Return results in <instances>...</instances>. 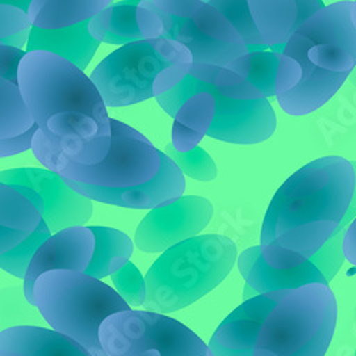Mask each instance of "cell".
I'll list each match as a JSON object with an SVG mask.
<instances>
[{
	"label": "cell",
	"mask_w": 356,
	"mask_h": 356,
	"mask_svg": "<svg viewBox=\"0 0 356 356\" xmlns=\"http://www.w3.org/2000/svg\"><path fill=\"white\" fill-rule=\"evenodd\" d=\"M27 12L12 5H0V44L23 49L32 32Z\"/></svg>",
	"instance_id": "27"
},
{
	"label": "cell",
	"mask_w": 356,
	"mask_h": 356,
	"mask_svg": "<svg viewBox=\"0 0 356 356\" xmlns=\"http://www.w3.org/2000/svg\"><path fill=\"white\" fill-rule=\"evenodd\" d=\"M141 0L114 2L90 20L88 31L100 43L126 46L144 40L137 22V9Z\"/></svg>",
	"instance_id": "23"
},
{
	"label": "cell",
	"mask_w": 356,
	"mask_h": 356,
	"mask_svg": "<svg viewBox=\"0 0 356 356\" xmlns=\"http://www.w3.org/2000/svg\"><path fill=\"white\" fill-rule=\"evenodd\" d=\"M23 99L47 141L81 165L102 163L111 148V118L97 86L66 58L29 51L19 67Z\"/></svg>",
	"instance_id": "2"
},
{
	"label": "cell",
	"mask_w": 356,
	"mask_h": 356,
	"mask_svg": "<svg viewBox=\"0 0 356 356\" xmlns=\"http://www.w3.org/2000/svg\"><path fill=\"white\" fill-rule=\"evenodd\" d=\"M95 250L96 236L90 227L77 225L53 234L29 264L23 285L26 301L35 305V282L49 271L69 270L86 273L93 261Z\"/></svg>",
	"instance_id": "16"
},
{
	"label": "cell",
	"mask_w": 356,
	"mask_h": 356,
	"mask_svg": "<svg viewBox=\"0 0 356 356\" xmlns=\"http://www.w3.org/2000/svg\"><path fill=\"white\" fill-rule=\"evenodd\" d=\"M32 150L35 157L63 180L107 190H126L153 181L161 170V152L136 129L111 118V148L96 165H81L50 145L40 129Z\"/></svg>",
	"instance_id": "9"
},
{
	"label": "cell",
	"mask_w": 356,
	"mask_h": 356,
	"mask_svg": "<svg viewBox=\"0 0 356 356\" xmlns=\"http://www.w3.org/2000/svg\"><path fill=\"white\" fill-rule=\"evenodd\" d=\"M193 54L168 39H144L117 49L93 70L90 79L106 106L126 107L159 97L191 72Z\"/></svg>",
	"instance_id": "6"
},
{
	"label": "cell",
	"mask_w": 356,
	"mask_h": 356,
	"mask_svg": "<svg viewBox=\"0 0 356 356\" xmlns=\"http://www.w3.org/2000/svg\"><path fill=\"white\" fill-rule=\"evenodd\" d=\"M164 153L186 175L194 178L197 181H213L218 174L217 165L211 156L198 145L193 148L191 152L181 153L172 144H168L165 145Z\"/></svg>",
	"instance_id": "26"
},
{
	"label": "cell",
	"mask_w": 356,
	"mask_h": 356,
	"mask_svg": "<svg viewBox=\"0 0 356 356\" xmlns=\"http://www.w3.org/2000/svg\"><path fill=\"white\" fill-rule=\"evenodd\" d=\"M0 183L33 190L42 200L43 216L51 232L86 224L92 218V200L73 190L63 178L43 168H12L0 172Z\"/></svg>",
	"instance_id": "14"
},
{
	"label": "cell",
	"mask_w": 356,
	"mask_h": 356,
	"mask_svg": "<svg viewBox=\"0 0 356 356\" xmlns=\"http://www.w3.org/2000/svg\"><path fill=\"white\" fill-rule=\"evenodd\" d=\"M27 51L0 44V156L10 157L32 148L39 126L19 84V67Z\"/></svg>",
	"instance_id": "15"
},
{
	"label": "cell",
	"mask_w": 356,
	"mask_h": 356,
	"mask_svg": "<svg viewBox=\"0 0 356 356\" xmlns=\"http://www.w3.org/2000/svg\"><path fill=\"white\" fill-rule=\"evenodd\" d=\"M51 235L40 197L26 187L0 183V268L24 280L33 255Z\"/></svg>",
	"instance_id": "11"
},
{
	"label": "cell",
	"mask_w": 356,
	"mask_h": 356,
	"mask_svg": "<svg viewBox=\"0 0 356 356\" xmlns=\"http://www.w3.org/2000/svg\"><path fill=\"white\" fill-rule=\"evenodd\" d=\"M73 190L103 204L133 210H156L174 204L183 197L186 190L184 172L161 152V170L153 181L126 190H107L65 180Z\"/></svg>",
	"instance_id": "17"
},
{
	"label": "cell",
	"mask_w": 356,
	"mask_h": 356,
	"mask_svg": "<svg viewBox=\"0 0 356 356\" xmlns=\"http://www.w3.org/2000/svg\"><path fill=\"white\" fill-rule=\"evenodd\" d=\"M356 218V161L339 156L308 163L275 193L259 248L274 270H291L345 235Z\"/></svg>",
	"instance_id": "1"
},
{
	"label": "cell",
	"mask_w": 356,
	"mask_h": 356,
	"mask_svg": "<svg viewBox=\"0 0 356 356\" xmlns=\"http://www.w3.org/2000/svg\"><path fill=\"white\" fill-rule=\"evenodd\" d=\"M90 228L96 236V250L86 274L97 280L113 277L130 261L134 245L129 236L118 229L108 227Z\"/></svg>",
	"instance_id": "25"
},
{
	"label": "cell",
	"mask_w": 356,
	"mask_h": 356,
	"mask_svg": "<svg viewBox=\"0 0 356 356\" xmlns=\"http://www.w3.org/2000/svg\"><path fill=\"white\" fill-rule=\"evenodd\" d=\"M115 291L123 296V300L130 307H141L147 298V284L145 277L140 274L137 266L133 262H127L120 271L113 277Z\"/></svg>",
	"instance_id": "28"
},
{
	"label": "cell",
	"mask_w": 356,
	"mask_h": 356,
	"mask_svg": "<svg viewBox=\"0 0 356 356\" xmlns=\"http://www.w3.org/2000/svg\"><path fill=\"white\" fill-rule=\"evenodd\" d=\"M353 2L325 6L298 27L280 54L277 102L289 115L328 103L356 67Z\"/></svg>",
	"instance_id": "3"
},
{
	"label": "cell",
	"mask_w": 356,
	"mask_h": 356,
	"mask_svg": "<svg viewBox=\"0 0 356 356\" xmlns=\"http://www.w3.org/2000/svg\"><path fill=\"white\" fill-rule=\"evenodd\" d=\"M352 22L356 27V2H353V8H352Z\"/></svg>",
	"instance_id": "31"
},
{
	"label": "cell",
	"mask_w": 356,
	"mask_h": 356,
	"mask_svg": "<svg viewBox=\"0 0 356 356\" xmlns=\"http://www.w3.org/2000/svg\"><path fill=\"white\" fill-rule=\"evenodd\" d=\"M350 81L353 83V86H356V67H355V70H353V73L350 74Z\"/></svg>",
	"instance_id": "32"
},
{
	"label": "cell",
	"mask_w": 356,
	"mask_h": 356,
	"mask_svg": "<svg viewBox=\"0 0 356 356\" xmlns=\"http://www.w3.org/2000/svg\"><path fill=\"white\" fill-rule=\"evenodd\" d=\"M343 254L352 265L356 266V218L349 224L343 236Z\"/></svg>",
	"instance_id": "29"
},
{
	"label": "cell",
	"mask_w": 356,
	"mask_h": 356,
	"mask_svg": "<svg viewBox=\"0 0 356 356\" xmlns=\"http://www.w3.org/2000/svg\"><path fill=\"white\" fill-rule=\"evenodd\" d=\"M0 356H93L74 339L42 326H12L0 334Z\"/></svg>",
	"instance_id": "20"
},
{
	"label": "cell",
	"mask_w": 356,
	"mask_h": 356,
	"mask_svg": "<svg viewBox=\"0 0 356 356\" xmlns=\"http://www.w3.org/2000/svg\"><path fill=\"white\" fill-rule=\"evenodd\" d=\"M355 356H356V350H355Z\"/></svg>",
	"instance_id": "34"
},
{
	"label": "cell",
	"mask_w": 356,
	"mask_h": 356,
	"mask_svg": "<svg viewBox=\"0 0 356 356\" xmlns=\"http://www.w3.org/2000/svg\"><path fill=\"white\" fill-rule=\"evenodd\" d=\"M137 22L145 39H168L193 54L190 74L228 87L244 81L251 70L247 43L234 24L204 0H141Z\"/></svg>",
	"instance_id": "4"
},
{
	"label": "cell",
	"mask_w": 356,
	"mask_h": 356,
	"mask_svg": "<svg viewBox=\"0 0 356 356\" xmlns=\"http://www.w3.org/2000/svg\"><path fill=\"white\" fill-rule=\"evenodd\" d=\"M337 322L338 304L330 285L288 289L266 316L254 356H325Z\"/></svg>",
	"instance_id": "8"
},
{
	"label": "cell",
	"mask_w": 356,
	"mask_h": 356,
	"mask_svg": "<svg viewBox=\"0 0 356 356\" xmlns=\"http://www.w3.org/2000/svg\"><path fill=\"white\" fill-rule=\"evenodd\" d=\"M343 236L326 244L305 264L291 270H274L262 258L261 248H247L238 257V270L245 281L244 301L274 291L296 289L309 284H326L337 277L345 261Z\"/></svg>",
	"instance_id": "12"
},
{
	"label": "cell",
	"mask_w": 356,
	"mask_h": 356,
	"mask_svg": "<svg viewBox=\"0 0 356 356\" xmlns=\"http://www.w3.org/2000/svg\"><path fill=\"white\" fill-rule=\"evenodd\" d=\"M247 6L261 44L281 54L298 27L325 3L322 0H247Z\"/></svg>",
	"instance_id": "19"
},
{
	"label": "cell",
	"mask_w": 356,
	"mask_h": 356,
	"mask_svg": "<svg viewBox=\"0 0 356 356\" xmlns=\"http://www.w3.org/2000/svg\"><path fill=\"white\" fill-rule=\"evenodd\" d=\"M288 289L257 295L232 311L217 328L209 346L216 356H254L262 325Z\"/></svg>",
	"instance_id": "18"
},
{
	"label": "cell",
	"mask_w": 356,
	"mask_h": 356,
	"mask_svg": "<svg viewBox=\"0 0 356 356\" xmlns=\"http://www.w3.org/2000/svg\"><path fill=\"white\" fill-rule=\"evenodd\" d=\"M100 342L108 356H216L186 325L152 311L108 316L100 326Z\"/></svg>",
	"instance_id": "10"
},
{
	"label": "cell",
	"mask_w": 356,
	"mask_h": 356,
	"mask_svg": "<svg viewBox=\"0 0 356 356\" xmlns=\"http://www.w3.org/2000/svg\"><path fill=\"white\" fill-rule=\"evenodd\" d=\"M214 216L213 204L198 195L181 197L171 205L148 213L137 227L136 247L148 254L165 252L197 236Z\"/></svg>",
	"instance_id": "13"
},
{
	"label": "cell",
	"mask_w": 356,
	"mask_h": 356,
	"mask_svg": "<svg viewBox=\"0 0 356 356\" xmlns=\"http://www.w3.org/2000/svg\"><path fill=\"white\" fill-rule=\"evenodd\" d=\"M115 2H122V0H115Z\"/></svg>",
	"instance_id": "33"
},
{
	"label": "cell",
	"mask_w": 356,
	"mask_h": 356,
	"mask_svg": "<svg viewBox=\"0 0 356 356\" xmlns=\"http://www.w3.org/2000/svg\"><path fill=\"white\" fill-rule=\"evenodd\" d=\"M32 2H33V0H0V3H2V5H12V6H16L19 9H23L24 12L29 10Z\"/></svg>",
	"instance_id": "30"
},
{
	"label": "cell",
	"mask_w": 356,
	"mask_h": 356,
	"mask_svg": "<svg viewBox=\"0 0 356 356\" xmlns=\"http://www.w3.org/2000/svg\"><path fill=\"white\" fill-rule=\"evenodd\" d=\"M110 5L113 0H33L27 15L33 26L51 31L92 20Z\"/></svg>",
	"instance_id": "22"
},
{
	"label": "cell",
	"mask_w": 356,
	"mask_h": 356,
	"mask_svg": "<svg viewBox=\"0 0 356 356\" xmlns=\"http://www.w3.org/2000/svg\"><path fill=\"white\" fill-rule=\"evenodd\" d=\"M88 26L90 20L65 29H51V31L33 26L26 51H49L86 70L100 47V42L90 35Z\"/></svg>",
	"instance_id": "21"
},
{
	"label": "cell",
	"mask_w": 356,
	"mask_h": 356,
	"mask_svg": "<svg viewBox=\"0 0 356 356\" xmlns=\"http://www.w3.org/2000/svg\"><path fill=\"white\" fill-rule=\"evenodd\" d=\"M35 307L51 330L63 334L93 356H108L100 342V326L131 307L115 289L86 273L56 270L38 278Z\"/></svg>",
	"instance_id": "7"
},
{
	"label": "cell",
	"mask_w": 356,
	"mask_h": 356,
	"mask_svg": "<svg viewBox=\"0 0 356 356\" xmlns=\"http://www.w3.org/2000/svg\"><path fill=\"white\" fill-rule=\"evenodd\" d=\"M236 262V245L224 235H197L163 252L145 274L144 309L180 311L216 289Z\"/></svg>",
	"instance_id": "5"
},
{
	"label": "cell",
	"mask_w": 356,
	"mask_h": 356,
	"mask_svg": "<svg viewBox=\"0 0 356 356\" xmlns=\"http://www.w3.org/2000/svg\"><path fill=\"white\" fill-rule=\"evenodd\" d=\"M251 70L248 77L234 86L218 87V90L234 100H262L277 97V76L280 66V54L271 50L252 51Z\"/></svg>",
	"instance_id": "24"
}]
</instances>
